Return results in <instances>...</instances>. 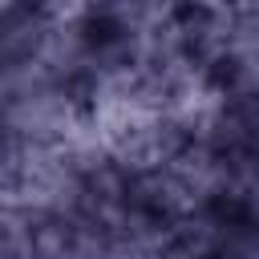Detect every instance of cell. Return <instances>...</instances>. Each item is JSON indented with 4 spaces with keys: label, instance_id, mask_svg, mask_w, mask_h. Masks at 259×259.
I'll use <instances>...</instances> for the list:
<instances>
[{
    "label": "cell",
    "instance_id": "2",
    "mask_svg": "<svg viewBox=\"0 0 259 259\" xmlns=\"http://www.w3.org/2000/svg\"><path fill=\"white\" fill-rule=\"evenodd\" d=\"M36 255V227L12 206H0V259H32Z\"/></svg>",
    "mask_w": 259,
    "mask_h": 259
},
{
    "label": "cell",
    "instance_id": "1",
    "mask_svg": "<svg viewBox=\"0 0 259 259\" xmlns=\"http://www.w3.org/2000/svg\"><path fill=\"white\" fill-rule=\"evenodd\" d=\"M0 138L16 150H57L85 138V101L81 89L28 69L0 81Z\"/></svg>",
    "mask_w": 259,
    "mask_h": 259
}]
</instances>
